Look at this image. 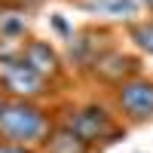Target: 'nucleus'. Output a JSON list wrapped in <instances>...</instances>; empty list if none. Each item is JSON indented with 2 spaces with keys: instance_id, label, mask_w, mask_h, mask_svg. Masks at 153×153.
Instances as JSON below:
<instances>
[{
  "instance_id": "f03ea898",
  "label": "nucleus",
  "mask_w": 153,
  "mask_h": 153,
  "mask_svg": "<svg viewBox=\"0 0 153 153\" xmlns=\"http://www.w3.org/2000/svg\"><path fill=\"white\" fill-rule=\"evenodd\" d=\"M0 89L9 92L12 98L31 101V98H37V95L46 92V80L25 65V58L19 52L0 49Z\"/></svg>"
},
{
  "instance_id": "423d86ee",
  "label": "nucleus",
  "mask_w": 153,
  "mask_h": 153,
  "mask_svg": "<svg viewBox=\"0 0 153 153\" xmlns=\"http://www.w3.org/2000/svg\"><path fill=\"white\" fill-rule=\"evenodd\" d=\"M19 55L25 58V65H28L34 74H40L43 80H52V76L61 74V58L55 55V49L49 43H43V40H28Z\"/></svg>"
},
{
  "instance_id": "0eeeda50",
  "label": "nucleus",
  "mask_w": 153,
  "mask_h": 153,
  "mask_svg": "<svg viewBox=\"0 0 153 153\" xmlns=\"http://www.w3.org/2000/svg\"><path fill=\"white\" fill-rule=\"evenodd\" d=\"M46 153H89V147L68 129H58V132H49L46 138Z\"/></svg>"
},
{
  "instance_id": "9d476101",
  "label": "nucleus",
  "mask_w": 153,
  "mask_h": 153,
  "mask_svg": "<svg viewBox=\"0 0 153 153\" xmlns=\"http://www.w3.org/2000/svg\"><path fill=\"white\" fill-rule=\"evenodd\" d=\"M141 3H144V6H147V9L153 12V0H141Z\"/></svg>"
},
{
  "instance_id": "6e6552de",
  "label": "nucleus",
  "mask_w": 153,
  "mask_h": 153,
  "mask_svg": "<svg viewBox=\"0 0 153 153\" xmlns=\"http://www.w3.org/2000/svg\"><path fill=\"white\" fill-rule=\"evenodd\" d=\"M129 34H132V40H135L138 46H141L147 55H153V19L132 25V28H129Z\"/></svg>"
},
{
  "instance_id": "f257e3e1",
  "label": "nucleus",
  "mask_w": 153,
  "mask_h": 153,
  "mask_svg": "<svg viewBox=\"0 0 153 153\" xmlns=\"http://www.w3.org/2000/svg\"><path fill=\"white\" fill-rule=\"evenodd\" d=\"M52 132L46 110L25 98H0V138L3 144L28 147L37 141H46Z\"/></svg>"
},
{
  "instance_id": "1a4fd4ad",
  "label": "nucleus",
  "mask_w": 153,
  "mask_h": 153,
  "mask_svg": "<svg viewBox=\"0 0 153 153\" xmlns=\"http://www.w3.org/2000/svg\"><path fill=\"white\" fill-rule=\"evenodd\" d=\"M0 153H31V150L19 147V144H0Z\"/></svg>"
},
{
  "instance_id": "39448f33",
  "label": "nucleus",
  "mask_w": 153,
  "mask_h": 153,
  "mask_svg": "<svg viewBox=\"0 0 153 153\" xmlns=\"http://www.w3.org/2000/svg\"><path fill=\"white\" fill-rule=\"evenodd\" d=\"M92 65H95V76L110 86H120L126 80H132V76H138V58L123 55V52H104Z\"/></svg>"
},
{
  "instance_id": "7ed1b4c3",
  "label": "nucleus",
  "mask_w": 153,
  "mask_h": 153,
  "mask_svg": "<svg viewBox=\"0 0 153 153\" xmlns=\"http://www.w3.org/2000/svg\"><path fill=\"white\" fill-rule=\"evenodd\" d=\"M65 129L74 132L86 147L107 144V141H117V138H120L117 120H113L104 107H98V104H86V107H80V110H74Z\"/></svg>"
},
{
  "instance_id": "20e7f679",
  "label": "nucleus",
  "mask_w": 153,
  "mask_h": 153,
  "mask_svg": "<svg viewBox=\"0 0 153 153\" xmlns=\"http://www.w3.org/2000/svg\"><path fill=\"white\" fill-rule=\"evenodd\" d=\"M120 117H126L129 123H147L153 120V80L147 76H132L117 86L113 92Z\"/></svg>"
}]
</instances>
